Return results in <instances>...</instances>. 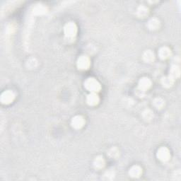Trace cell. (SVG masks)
<instances>
[{"mask_svg": "<svg viewBox=\"0 0 181 181\" xmlns=\"http://www.w3.org/2000/svg\"><path fill=\"white\" fill-rule=\"evenodd\" d=\"M85 88L91 93H97L101 90V86L100 83L94 78H88L84 82Z\"/></svg>", "mask_w": 181, "mask_h": 181, "instance_id": "cell-1", "label": "cell"}, {"mask_svg": "<svg viewBox=\"0 0 181 181\" xmlns=\"http://www.w3.org/2000/svg\"><path fill=\"white\" fill-rule=\"evenodd\" d=\"M64 31L66 38L72 39L77 33V26L74 22H69L64 26Z\"/></svg>", "mask_w": 181, "mask_h": 181, "instance_id": "cell-2", "label": "cell"}, {"mask_svg": "<svg viewBox=\"0 0 181 181\" xmlns=\"http://www.w3.org/2000/svg\"><path fill=\"white\" fill-rule=\"evenodd\" d=\"M15 99V93L11 90H7L2 94L1 102L3 104L8 105L12 103Z\"/></svg>", "mask_w": 181, "mask_h": 181, "instance_id": "cell-3", "label": "cell"}, {"mask_svg": "<svg viewBox=\"0 0 181 181\" xmlns=\"http://www.w3.org/2000/svg\"><path fill=\"white\" fill-rule=\"evenodd\" d=\"M77 67L81 70H86L91 65V61L87 56H81L77 60Z\"/></svg>", "mask_w": 181, "mask_h": 181, "instance_id": "cell-4", "label": "cell"}, {"mask_svg": "<svg viewBox=\"0 0 181 181\" xmlns=\"http://www.w3.org/2000/svg\"><path fill=\"white\" fill-rule=\"evenodd\" d=\"M157 157L161 161H168L171 158V153L166 147H161L157 152Z\"/></svg>", "mask_w": 181, "mask_h": 181, "instance_id": "cell-5", "label": "cell"}, {"mask_svg": "<svg viewBox=\"0 0 181 181\" xmlns=\"http://www.w3.org/2000/svg\"><path fill=\"white\" fill-rule=\"evenodd\" d=\"M152 86V82L147 77H143L142 79L139 80L138 87L140 91H146L148 90Z\"/></svg>", "mask_w": 181, "mask_h": 181, "instance_id": "cell-6", "label": "cell"}, {"mask_svg": "<svg viewBox=\"0 0 181 181\" xmlns=\"http://www.w3.org/2000/svg\"><path fill=\"white\" fill-rule=\"evenodd\" d=\"M85 125V120L82 116L77 115L72 120V125L75 129H81Z\"/></svg>", "mask_w": 181, "mask_h": 181, "instance_id": "cell-7", "label": "cell"}, {"mask_svg": "<svg viewBox=\"0 0 181 181\" xmlns=\"http://www.w3.org/2000/svg\"><path fill=\"white\" fill-rule=\"evenodd\" d=\"M99 101V96H98V94H96V93H91L86 98V102H87V103L89 105H91V106L98 105Z\"/></svg>", "mask_w": 181, "mask_h": 181, "instance_id": "cell-8", "label": "cell"}, {"mask_svg": "<svg viewBox=\"0 0 181 181\" xmlns=\"http://www.w3.org/2000/svg\"><path fill=\"white\" fill-rule=\"evenodd\" d=\"M129 174L132 178H139L142 174V168L139 166H134L129 169Z\"/></svg>", "mask_w": 181, "mask_h": 181, "instance_id": "cell-9", "label": "cell"}, {"mask_svg": "<svg viewBox=\"0 0 181 181\" xmlns=\"http://www.w3.org/2000/svg\"><path fill=\"white\" fill-rule=\"evenodd\" d=\"M158 55L162 59H166L171 56V50L168 48L163 47L159 50Z\"/></svg>", "mask_w": 181, "mask_h": 181, "instance_id": "cell-10", "label": "cell"}, {"mask_svg": "<svg viewBox=\"0 0 181 181\" xmlns=\"http://www.w3.org/2000/svg\"><path fill=\"white\" fill-rule=\"evenodd\" d=\"M143 59L145 62H147L148 63H151L153 62L155 59L154 54L151 50H147L145 51V53L143 55Z\"/></svg>", "mask_w": 181, "mask_h": 181, "instance_id": "cell-11", "label": "cell"}, {"mask_svg": "<svg viewBox=\"0 0 181 181\" xmlns=\"http://www.w3.org/2000/svg\"><path fill=\"white\" fill-rule=\"evenodd\" d=\"M180 68L177 65H173L170 70V77L173 79H177L180 76Z\"/></svg>", "mask_w": 181, "mask_h": 181, "instance_id": "cell-12", "label": "cell"}, {"mask_svg": "<svg viewBox=\"0 0 181 181\" xmlns=\"http://www.w3.org/2000/svg\"><path fill=\"white\" fill-rule=\"evenodd\" d=\"M94 166L97 168H103L105 166V162L103 156H98L95 158L93 162Z\"/></svg>", "mask_w": 181, "mask_h": 181, "instance_id": "cell-13", "label": "cell"}, {"mask_svg": "<svg viewBox=\"0 0 181 181\" xmlns=\"http://www.w3.org/2000/svg\"><path fill=\"white\" fill-rule=\"evenodd\" d=\"M160 26V21L157 18H152L148 23V28L151 30H156Z\"/></svg>", "mask_w": 181, "mask_h": 181, "instance_id": "cell-14", "label": "cell"}, {"mask_svg": "<svg viewBox=\"0 0 181 181\" xmlns=\"http://www.w3.org/2000/svg\"><path fill=\"white\" fill-rule=\"evenodd\" d=\"M174 81L175 79H173L171 77H163V79L161 80V83L163 84V86L167 88L171 87V86H173V84L174 83Z\"/></svg>", "mask_w": 181, "mask_h": 181, "instance_id": "cell-15", "label": "cell"}, {"mask_svg": "<svg viewBox=\"0 0 181 181\" xmlns=\"http://www.w3.org/2000/svg\"><path fill=\"white\" fill-rule=\"evenodd\" d=\"M137 14L139 17L144 18L148 14V9L144 6H141L139 7L138 10H137Z\"/></svg>", "mask_w": 181, "mask_h": 181, "instance_id": "cell-16", "label": "cell"}, {"mask_svg": "<svg viewBox=\"0 0 181 181\" xmlns=\"http://www.w3.org/2000/svg\"><path fill=\"white\" fill-rule=\"evenodd\" d=\"M153 104H154V105L156 108H161L163 107L165 103L162 98H156L154 100V101H153Z\"/></svg>", "mask_w": 181, "mask_h": 181, "instance_id": "cell-17", "label": "cell"}, {"mask_svg": "<svg viewBox=\"0 0 181 181\" xmlns=\"http://www.w3.org/2000/svg\"><path fill=\"white\" fill-rule=\"evenodd\" d=\"M119 153L120 152H119V150L117 148L113 147L112 148H110V151L108 152V155L111 158H116L119 156Z\"/></svg>", "mask_w": 181, "mask_h": 181, "instance_id": "cell-18", "label": "cell"}, {"mask_svg": "<svg viewBox=\"0 0 181 181\" xmlns=\"http://www.w3.org/2000/svg\"><path fill=\"white\" fill-rule=\"evenodd\" d=\"M34 12L37 14H41V13H44L45 12V8L43 5H37L35 7Z\"/></svg>", "mask_w": 181, "mask_h": 181, "instance_id": "cell-19", "label": "cell"}, {"mask_svg": "<svg viewBox=\"0 0 181 181\" xmlns=\"http://www.w3.org/2000/svg\"><path fill=\"white\" fill-rule=\"evenodd\" d=\"M143 116H144L145 120H151L153 117V114L150 110H147L143 113Z\"/></svg>", "mask_w": 181, "mask_h": 181, "instance_id": "cell-20", "label": "cell"}]
</instances>
